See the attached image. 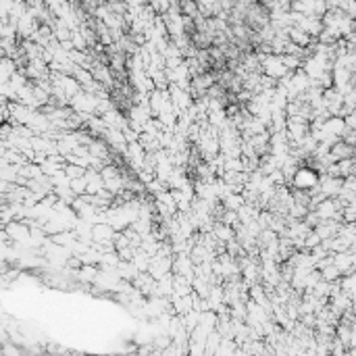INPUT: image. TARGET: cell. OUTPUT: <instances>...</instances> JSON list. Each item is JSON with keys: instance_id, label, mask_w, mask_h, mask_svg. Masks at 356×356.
<instances>
[{"instance_id": "3957f363", "label": "cell", "mask_w": 356, "mask_h": 356, "mask_svg": "<svg viewBox=\"0 0 356 356\" xmlns=\"http://www.w3.org/2000/svg\"><path fill=\"white\" fill-rule=\"evenodd\" d=\"M171 304H173L177 315H186L194 308V300H192V294H186V296H177L173 294L171 296Z\"/></svg>"}, {"instance_id": "5b68a950", "label": "cell", "mask_w": 356, "mask_h": 356, "mask_svg": "<svg viewBox=\"0 0 356 356\" xmlns=\"http://www.w3.org/2000/svg\"><path fill=\"white\" fill-rule=\"evenodd\" d=\"M71 190H73L77 196H81V194H88V179H85V175H83V177H75V179H71Z\"/></svg>"}, {"instance_id": "6da1fadb", "label": "cell", "mask_w": 356, "mask_h": 356, "mask_svg": "<svg viewBox=\"0 0 356 356\" xmlns=\"http://www.w3.org/2000/svg\"><path fill=\"white\" fill-rule=\"evenodd\" d=\"M319 186V173L317 169H308V167H300L298 173L292 179V188H300V190H312Z\"/></svg>"}, {"instance_id": "7a4b0ae2", "label": "cell", "mask_w": 356, "mask_h": 356, "mask_svg": "<svg viewBox=\"0 0 356 356\" xmlns=\"http://www.w3.org/2000/svg\"><path fill=\"white\" fill-rule=\"evenodd\" d=\"M115 233H117V229L108 221L94 223V227H92V240L100 242V244H102V242H112V240H115Z\"/></svg>"}, {"instance_id": "277c9868", "label": "cell", "mask_w": 356, "mask_h": 356, "mask_svg": "<svg viewBox=\"0 0 356 356\" xmlns=\"http://www.w3.org/2000/svg\"><path fill=\"white\" fill-rule=\"evenodd\" d=\"M85 167H81V165H75V163H67V167H65V173H67V177L69 179H75V177H83L85 175Z\"/></svg>"}]
</instances>
